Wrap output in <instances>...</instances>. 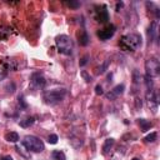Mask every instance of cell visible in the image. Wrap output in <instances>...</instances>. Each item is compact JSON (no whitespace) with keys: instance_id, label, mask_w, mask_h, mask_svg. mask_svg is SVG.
<instances>
[{"instance_id":"cell-1","label":"cell","mask_w":160,"mask_h":160,"mask_svg":"<svg viewBox=\"0 0 160 160\" xmlns=\"http://www.w3.org/2000/svg\"><path fill=\"white\" fill-rule=\"evenodd\" d=\"M143 44V40H141V36L136 33H130V34H126L121 38L120 40V48L125 52H134L141 46Z\"/></svg>"},{"instance_id":"cell-2","label":"cell","mask_w":160,"mask_h":160,"mask_svg":"<svg viewBox=\"0 0 160 160\" xmlns=\"http://www.w3.org/2000/svg\"><path fill=\"white\" fill-rule=\"evenodd\" d=\"M66 95V89H54L48 90L43 94V100L48 105H56L61 103Z\"/></svg>"},{"instance_id":"cell-3","label":"cell","mask_w":160,"mask_h":160,"mask_svg":"<svg viewBox=\"0 0 160 160\" xmlns=\"http://www.w3.org/2000/svg\"><path fill=\"white\" fill-rule=\"evenodd\" d=\"M21 144L27 150L33 151V153H41L45 149L43 140H40L38 136L34 135H27L21 140Z\"/></svg>"},{"instance_id":"cell-4","label":"cell","mask_w":160,"mask_h":160,"mask_svg":"<svg viewBox=\"0 0 160 160\" xmlns=\"http://www.w3.org/2000/svg\"><path fill=\"white\" fill-rule=\"evenodd\" d=\"M55 44L59 53L64 55H71L74 52V41L68 35H59L55 38Z\"/></svg>"},{"instance_id":"cell-5","label":"cell","mask_w":160,"mask_h":160,"mask_svg":"<svg viewBox=\"0 0 160 160\" xmlns=\"http://www.w3.org/2000/svg\"><path fill=\"white\" fill-rule=\"evenodd\" d=\"M160 71V63L155 58H149L145 61V75L150 78H155L159 75Z\"/></svg>"},{"instance_id":"cell-6","label":"cell","mask_w":160,"mask_h":160,"mask_svg":"<svg viewBox=\"0 0 160 160\" xmlns=\"http://www.w3.org/2000/svg\"><path fill=\"white\" fill-rule=\"evenodd\" d=\"M30 84H31L33 89H43L46 84V79L44 77V74L40 71L33 73L31 78H30Z\"/></svg>"},{"instance_id":"cell-7","label":"cell","mask_w":160,"mask_h":160,"mask_svg":"<svg viewBox=\"0 0 160 160\" xmlns=\"http://www.w3.org/2000/svg\"><path fill=\"white\" fill-rule=\"evenodd\" d=\"M115 30H116L115 25H114V24H109V25H106V27H105L104 29L99 30V31L96 33V35H98V38H99L100 40L105 41V40H109L110 38L114 36Z\"/></svg>"},{"instance_id":"cell-8","label":"cell","mask_w":160,"mask_h":160,"mask_svg":"<svg viewBox=\"0 0 160 160\" xmlns=\"http://www.w3.org/2000/svg\"><path fill=\"white\" fill-rule=\"evenodd\" d=\"M95 20L98 23H102V24L108 23V20H109V13L106 10V6L105 5L96 6V10H95Z\"/></svg>"},{"instance_id":"cell-9","label":"cell","mask_w":160,"mask_h":160,"mask_svg":"<svg viewBox=\"0 0 160 160\" xmlns=\"http://www.w3.org/2000/svg\"><path fill=\"white\" fill-rule=\"evenodd\" d=\"M124 90H125V85H124V84H119V85H116L113 90L109 91L105 96H106L108 100H115L118 96H120L123 94Z\"/></svg>"},{"instance_id":"cell-10","label":"cell","mask_w":160,"mask_h":160,"mask_svg":"<svg viewBox=\"0 0 160 160\" xmlns=\"http://www.w3.org/2000/svg\"><path fill=\"white\" fill-rule=\"evenodd\" d=\"M158 21L154 20L153 23L150 24V27L148 29V36H149V41L153 43V41H158Z\"/></svg>"},{"instance_id":"cell-11","label":"cell","mask_w":160,"mask_h":160,"mask_svg":"<svg viewBox=\"0 0 160 160\" xmlns=\"http://www.w3.org/2000/svg\"><path fill=\"white\" fill-rule=\"evenodd\" d=\"M35 123V118L34 116H29L27 118V119H24V120H20L19 121V125L21 126V128L24 129H27V128H30V126Z\"/></svg>"},{"instance_id":"cell-12","label":"cell","mask_w":160,"mask_h":160,"mask_svg":"<svg viewBox=\"0 0 160 160\" xmlns=\"http://www.w3.org/2000/svg\"><path fill=\"white\" fill-rule=\"evenodd\" d=\"M115 144V140L113 139V138H109V139H106L105 140V143H104V145H103V154L104 155H106L108 153H109V150H110L111 148H113V145Z\"/></svg>"},{"instance_id":"cell-13","label":"cell","mask_w":160,"mask_h":160,"mask_svg":"<svg viewBox=\"0 0 160 160\" xmlns=\"http://www.w3.org/2000/svg\"><path fill=\"white\" fill-rule=\"evenodd\" d=\"M5 140L9 143H18L19 141V134L15 131H10L5 134Z\"/></svg>"},{"instance_id":"cell-14","label":"cell","mask_w":160,"mask_h":160,"mask_svg":"<svg viewBox=\"0 0 160 160\" xmlns=\"http://www.w3.org/2000/svg\"><path fill=\"white\" fill-rule=\"evenodd\" d=\"M138 123H139V125H140V129H141L143 133L148 131V130L151 128V126H153V124H151L150 121H148V120H145V119H139Z\"/></svg>"},{"instance_id":"cell-15","label":"cell","mask_w":160,"mask_h":160,"mask_svg":"<svg viewBox=\"0 0 160 160\" xmlns=\"http://www.w3.org/2000/svg\"><path fill=\"white\" fill-rule=\"evenodd\" d=\"M79 44L81 46H86L89 44V35L86 31H83V34L79 36Z\"/></svg>"},{"instance_id":"cell-16","label":"cell","mask_w":160,"mask_h":160,"mask_svg":"<svg viewBox=\"0 0 160 160\" xmlns=\"http://www.w3.org/2000/svg\"><path fill=\"white\" fill-rule=\"evenodd\" d=\"M52 158H53L54 160H66L65 154L63 153L61 150H54L53 153H52Z\"/></svg>"},{"instance_id":"cell-17","label":"cell","mask_w":160,"mask_h":160,"mask_svg":"<svg viewBox=\"0 0 160 160\" xmlns=\"http://www.w3.org/2000/svg\"><path fill=\"white\" fill-rule=\"evenodd\" d=\"M143 80V77H141V74L138 69H135L133 71V83L135 84V85H138V84H140V81Z\"/></svg>"},{"instance_id":"cell-18","label":"cell","mask_w":160,"mask_h":160,"mask_svg":"<svg viewBox=\"0 0 160 160\" xmlns=\"http://www.w3.org/2000/svg\"><path fill=\"white\" fill-rule=\"evenodd\" d=\"M156 139H158V133H156V131H154V133L149 134V135L145 138V141H146V143H154Z\"/></svg>"},{"instance_id":"cell-19","label":"cell","mask_w":160,"mask_h":160,"mask_svg":"<svg viewBox=\"0 0 160 160\" xmlns=\"http://www.w3.org/2000/svg\"><path fill=\"white\" fill-rule=\"evenodd\" d=\"M15 89H16V86H15V83H13V81L8 83V84H6V86H5V90H6V93H10V94H13V93L15 91Z\"/></svg>"},{"instance_id":"cell-20","label":"cell","mask_w":160,"mask_h":160,"mask_svg":"<svg viewBox=\"0 0 160 160\" xmlns=\"http://www.w3.org/2000/svg\"><path fill=\"white\" fill-rule=\"evenodd\" d=\"M66 5L69 8H73V9H78V8H80L81 4L79 2H75V0H70V2H66Z\"/></svg>"},{"instance_id":"cell-21","label":"cell","mask_w":160,"mask_h":160,"mask_svg":"<svg viewBox=\"0 0 160 160\" xmlns=\"http://www.w3.org/2000/svg\"><path fill=\"white\" fill-rule=\"evenodd\" d=\"M109 64H110V60H109V59H108V60H105V61L103 63V65L99 68V71H98V73H99V74H103V73H105V70L108 69Z\"/></svg>"},{"instance_id":"cell-22","label":"cell","mask_w":160,"mask_h":160,"mask_svg":"<svg viewBox=\"0 0 160 160\" xmlns=\"http://www.w3.org/2000/svg\"><path fill=\"white\" fill-rule=\"evenodd\" d=\"M58 140H59V138H58V135H55V134H52V135H49V138H48V143L49 144H56L58 143Z\"/></svg>"},{"instance_id":"cell-23","label":"cell","mask_w":160,"mask_h":160,"mask_svg":"<svg viewBox=\"0 0 160 160\" xmlns=\"http://www.w3.org/2000/svg\"><path fill=\"white\" fill-rule=\"evenodd\" d=\"M18 102H19V105H20L21 109H27V108H28V104H27V102H25V99H24L23 95H19Z\"/></svg>"},{"instance_id":"cell-24","label":"cell","mask_w":160,"mask_h":160,"mask_svg":"<svg viewBox=\"0 0 160 160\" xmlns=\"http://www.w3.org/2000/svg\"><path fill=\"white\" fill-rule=\"evenodd\" d=\"M80 75H81V77H83V79L85 80L86 83H91V81H93V78L90 77V75H89L86 71H84V70H83V71L80 73Z\"/></svg>"},{"instance_id":"cell-25","label":"cell","mask_w":160,"mask_h":160,"mask_svg":"<svg viewBox=\"0 0 160 160\" xmlns=\"http://www.w3.org/2000/svg\"><path fill=\"white\" fill-rule=\"evenodd\" d=\"M88 61H89V55H84L83 58H81V60H80V66H85L86 64H88Z\"/></svg>"},{"instance_id":"cell-26","label":"cell","mask_w":160,"mask_h":160,"mask_svg":"<svg viewBox=\"0 0 160 160\" xmlns=\"http://www.w3.org/2000/svg\"><path fill=\"white\" fill-rule=\"evenodd\" d=\"M95 94H96V95H103V94H104L103 86H102V85H99V84L95 86Z\"/></svg>"},{"instance_id":"cell-27","label":"cell","mask_w":160,"mask_h":160,"mask_svg":"<svg viewBox=\"0 0 160 160\" xmlns=\"http://www.w3.org/2000/svg\"><path fill=\"white\" fill-rule=\"evenodd\" d=\"M141 106H143L141 99H140V98H136V99H135V108H136V109H141Z\"/></svg>"},{"instance_id":"cell-28","label":"cell","mask_w":160,"mask_h":160,"mask_svg":"<svg viewBox=\"0 0 160 160\" xmlns=\"http://www.w3.org/2000/svg\"><path fill=\"white\" fill-rule=\"evenodd\" d=\"M8 75V71L6 70H0V80H3L5 77Z\"/></svg>"},{"instance_id":"cell-29","label":"cell","mask_w":160,"mask_h":160,"mask_svg":"<svg viewBox=\"0 0 160 160\" xmlns=\"http://www.w3.org/2000/svg\"><path fill=\"white\" fill-rule=\"evenodd\" d=\"M123 6H124V3H123V2H120V3H118V4H116V11H119V10L121 9V8H123Z\"/></svg>"},{"instance_id":"cell-30","label":"cell","mask_w":160,"mask_h":160,"mask_svg":"<svg viewBox=\"0 0 160 160\" xmlns=\"http://www.w3.org/2000/svg\"><path fill=\"white\" fill-rule=\"evenodd\" d=\"M0 160H13V158H11L10 155H5V156H3Z\"/></svg>"},{"instance_id":"cell-31","label":"cell","mask_w":160,"mask_h":160,"mask_svg":"<svg viewBox=\"0 0 160 160\" xmlns=\"http://www.w3.org/2000/svg\"><path fill=\"white\" fill-rule=\"evenodd\" d=\"M131 160H140V159H138V158H134V159H131Z\"/></svg>"}]
</instances>
